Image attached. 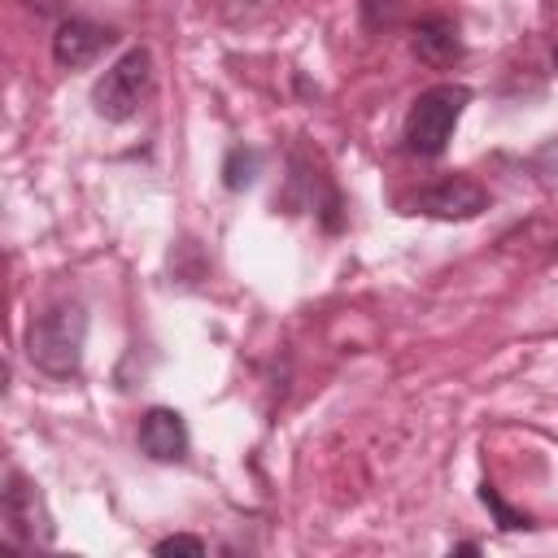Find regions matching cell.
<instances>
[{"mask_svg":"<svg viewBox=\"0 0 558 558\" xmlns=\"http://www.w3.org/2000/svg\"><path fill=\"white\" fill-rule=\"evenodd\" d=\"M26 9H35V13H44V17H52V13H61L65 9V0H22Z\"/></svg>","mask_w":558,"mask_h":558,"instance_id":"obj_13","label":"cell"},{"mask_svg":"<svg viewBox=\"0 0 558 558\" xmlns=\"http://www.w3.org/2000/svg\"><path fill=\"white\" fill-rule=\"evenodd\" d=\"M153 92V52L140 44V48H126L92 87V109L105 118V122H131L140 113V105L148 100Z\"/></svg>","mask_w":558,"mask_h":558,"instance_id":"obj_3","label":"cell"},{"mask_svg":"<svg viewBox=\"0 0 558 558\" xmlns=\"http://www.w3.org/2000/svg\"><path fill=\"white\" fill-rule=\"evenodd\" d=\"M453 554H480V545H475V541H458Z\"/></svg>","mask_w":558,"mask_h":558,"instance_id":"obj_14","label":"cell"},{"mask_svg":"<svg viewBox=\"0 0 558 558\" xmlns=\"http://www.w3.org/2000/svg\"><path fill=\"white\" fill-rule=\"evenodd\" d=\"M4 536L13 549L52 545V536H57L39 484H31L22 471H9V480H4Z\"/></svg>","mask_w":558,"mask_h":558,"instance_id":"obj_4","label":"cell"},{"mask_svg":"<svg viewBox=\"0 0 558 558\" xmlns=\"http://www.w3.org/2000/svg\"><path fill=\"white\" fill-rule=\"evenodd\" d=\"M87 310L83 301H52L26 327V357L48 379H74L83 371Z\"/></svg>","mask_w":558,"mask_h":558,"instance_id":"obj_1","label":"cell"},{"mask_svg":"<svg viewBox=\"0 0 558 558\" xmlns=\"http://www.w3.org/2000/svg\"><path fill=\"white\" fill-rule=\"evenodd\" d=\"M401 17V0H362V26L366 31H384Z\"/></svg>","mask_w":558,"mask_h":558,"instance_id":"obj_11","label":"cell"},{"mask_svg":"<svg viewBox=\"0 0 558 558\" xmlns=\"http://www.w3.org/2000/svg\"><path fill=\"white\" fill-rule=\"evenodd\" d=\"M135 440H140V453L144 458H153V462H183L187 458V423H183V414L179 410H170V405H153V410H144L140 414V432H135Z\"/></svg>","mask_w":558,"mask_h":558,"instance_id":"obj_7","label":"cell"},{"mask_svg":"<svg viewBox=\"0 0 558 558\" xmlns=\"http://www.w3.org/2000/svg\"><path fill=\"white\" fill-rule=\"evenodd\" d=\"M401 205H405V214H423V218H440V222H466V218H480L488 209V192L466 174H449L440 183L418 187Z\"/></svg>","mask_w":558,"mask_h":558,"instance_id":"obj_5","label":"cell"},{"mask_svg":"<svg viewBox=\"0 0 558 558\" xmlns=\"http://www.w3.org/2000/svg\"><path fill=\"white\" fill-rule=\"evenodd\" d=\"M257 174H262V148H253V144H235V148L222 157V187H227V192H244V187H253Z\"/></svg>","mask_w":558,"mask_h":558,"instance_id":"obj_9","label":"cell"},{"mask_svg":"<svg viewBox=\"0 0 558 558\" xmlns=\"http://www.w3.org/2000/svg\"><path fill=\"white\" fill-rule=\"evenodd\" d=\"M480 501L493 510V519H497V527H501V532H527V527H536V523H532V514L514 510V506H510V501H506L488 480L480 484Z\"/></svg>","mask_w":558,"mask_h":558,"instance_id":"obj_10","label":"cell"},{"mask_svg":"<svg viewBox=\"0 0 558 558\" xmlns=\"http://www.w3.org/2000/svg\"><path fill=\"white\" fill-rule=\"evenodd\" d=\"M153 554H161V558H166V554H192V558H201V554H205V541H201V536H183V532H179V536L157 541V545H153Z\"/></svg>","mask_w":558,"mask_h":558,"instance_id":"obj_12","label":"cell"},{"mask_svg":"<svg viewBox=\"0 0 558 558\" xmlns=\"http://www.w3.org/2000/svg\"><path fill=\"white\" fill-rule=\"evenodd\" d=\"M113 31L100 26V22H87V17H65L57 31H52V61L61 70H83L92 65L105 48H113Z\"/></svg>","mask_w":558,"mask_h":558,"instance_id":"obj_6","label":"cell"},{"mask_svg":"<svg viewBox=\"0 0 558 558\" xmlns=\"http://www.w3.org/2000/svg\"><path fill=\"white\" fill-rule=\"evenodd\" d=\"M471 105V87L466 83H436L427 92L414 96V105L405 109L401 122V144L410 157H440L453 140V126L462 118V109Z\"/></svg>","mask_w":558,"mask_h":558,"instance_id":"obj_2","label":"cell"},{"mask_svg":"<svg viewBox=\"0 0 558 558\" xmlns=\"http://www.w3.org/2000/svg\"><path fill=\"white\" fill-rule=\"evenodd\" d=\"M410 52H414L423 65H432V70L458 65V61H462L458 22H449V17H423V22H414V31H410Z\"/></svg>","mask_w":558,"mask_h":558,"instance_id":"obj_8","label":"cell"},{"mask_svg":"<svg viewBox=\"0 0 558 558\" xmlns=\"http://www.w3.org/2000/svg\"><path fill=\"white\" fill-rule=\"evenodd\" d=\"M549 61H554V70H558V44H554V52H549Z\"/></svg>","mask_w":558,"mask_h":558,"instance_id":"obj_15","label":"cell"}]
</instances>
